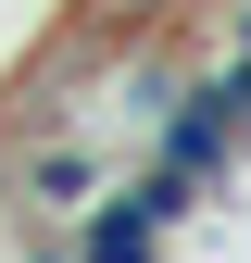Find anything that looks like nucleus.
Segmentation results:
<instances>
[{
	"instance_id": "obj_1",
	"label": "nucleus",
	"mask_w": 251,
	"mask_h": 263,
	"mask_svg": "<svg viewBox=\"0 0 251 263\" xmlns=\"http://www.w3.org/2000/svg\"><path fill=\"white\" fill-rule=\"evenodd\" d=\"M138 163H164V176H188V188H201V201H226V176L251 163V138H239L226 113H213V88L188 76L176 101H164V113L138 125Z\"/></svg>"
},
{
	"instance_id": "obj_2",
	"label": "nucleus",
	"mask_w": 251,
	"mask_h": 263,
	"mask_svg": "<svg viewBox=\"0 0 251 263\" xmlns=\"http://www.w3.org/2000/svg\"><path fill=\"white\" fill-rule=\"evenodd\" d=\"M201 88H213V113H226L239 138H251V25H239V38H213V63H201Z\"/></svg>"
}]
</instances>
